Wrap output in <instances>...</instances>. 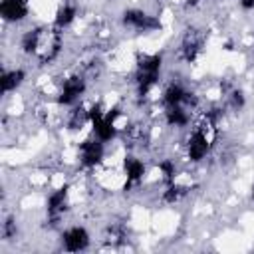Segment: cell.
<instances>
[{"label":"cell","mask_w":254,"mask_h":254,"mask_svg":"<svg viewBox=\"0 0 254 254\" xmlns=\"http://www.w3.org/2000/svg\"><path fill=\"white\" fill-rule=\"evenodd\" d=\"M20 50L24 56L36 58L40 65L54 64L64 50V30L52 26H32L20 36Z\"/></svg>","instance_id":"cell-1"},{"label":"cell","mask_w":254,"mask_h":254,"mask_svg":"<svg viewBox=\"0 0 254 254\" xmlns=\"http://www.w3.org/2000/svg\"><path fill=\"white\" fill-rule=\"evenodd\" d=\"M161 71H163V56L159 52L137 54L135 69H133V83H135V93L139 99H147L149 93L157 87L161 79Z\"/></svg>","instance_id":"cell-2"},{"label":"cell","mask_w":254,"mask_h":254,"mask_svg":"<svg viewBox=\"0 0 254 254\" xmlns=\"http://www.w3.org/2000/svg\"><path fill=\"white\" fill-rule=\"evenodd\" d=\"M119 117H121V109L119 107L105 109L99 103H95L93 107H89L91 135L101 139L103 143H111L119 135V127H117V119Z\"/></svg>","instance_id":"cell-3"},{"label":"cell","mask_w":254,"mask_h":254,"mask_svg":"<svg viewBox=\"0 0 254 254\" xmlns=\"http://www.w3.org/2000/svg\"><path fill=\"white\" fill-rule=\"evenodd\" d=\"M87 91V75L83 71H73L67 73L56 93V103L62 107H73L81 101V97Z\"/></svg>","instance_id":"cell-4"},{"label":"cell","mask_w":254,"mask_h":254,"mask_svg":"<svg viewBox=\"0 0 254 254\" xmlns=\"http://www.w3.org/2000/svg\"><path fill=\"white\" fill-rule=\"evenodd\" d=\"M121 26L135 34H151L163 28L159 16L143 10V8H125L121 14Z\"/></svg>","instance_id":"cell-5"},{"label":"cell","mask_w":254,"mask_h":254,"mask_svg":"<svg viewBox=\"0 0 254 254\" xmlns=\"http://www.w3.org/2000/svg\"><path fill=\"white\" fill-rule=\"evenodd\" d=\"M206 46V32L202 28H189L185 30L181 42H179V58L185 64H194Z\"/></svg>","instance_id":"cell-6"},{"label":"cell","mask_w":254,"mask_h":254,"mask_svg":"<svg viewBox=\"0 0 254 254\" xmlns=\"http://www.w3.org/2000/svg\"><path fill=\"white\" fill-rule=\"evenodd\" d=\"M161 103H163V107H190V109H196L198 97L187 85H183L181 81H171L163 89Z\"/></svg>","instance_id":"cell-7"},{"label":"cell","mask_w":254,"mask_h":254,"mask_svg":"<svg viewBox=\"0 0 254 254\" xmlns=\"http://www.w3.org/2000/svg\"><path fill=\"white\" fill-rule=\"evenodd\" d=\"M67 208H69V185L64 183L58 189H54L46 198V220L52 226H56L64 218Z\"/></svg>","instance_id":"cell-8"},{"label":"cell","mask_w":254,"mask_h":254,"mask_svg":"<svg viewBox=\"0 0 254 254\" xmlns=\"http://www.w3.org/2000/svg\"><path fill=\"white\" fill-rule=\"evenodd\" d=\"M105 145L101 139L97 137H87L77 145V161L83 169H95L103 163L105 159Z\"/></svg>","instance_id":"cell-9"},{"label":"cell","mask_w":254,"mask_h":254,"mask_svg":"<svg viewBox=\"0 0 254 254\" xmlns=\"http://www.w3.org/2000/svg\"><path fill=\"white\" fill-rule=\"evenodd\" d=\"M60 244L65 252H83L89 248L91 244V234L85 226L81 224H73L62 230L60 234Z\"/></svg>","instance_id":"cell-10"},{"label":"cell","mask_w":254,"mask_h":254,"mask_svg":"<svg viewBox=\"0 0 254 254\" xmlns=\"http://www.w3.org/2000/svg\"><path fill=\"white\" fill-rule=\"evenodd\" d=\"M145 173H147V167L145 163L137 157V155H125L123 159V175H125V183H123V190H133L137 189L143 179H145Z\"/></svg>","instance_id":"cell-11"},{"label":"cell","mask_w":254,"mask_h":254,"mask_svg":"<svg viewBox=\"0 0 254 254\" xmlns=\"http://www.w3.org/2000/svg\"><path fill=\"white\" fill-rule=\"evenodd\" d=\"M30 16V0H0V18L6 24H20Z\"/></svg>","instance_id":"cell-12"},{"label":"cell","mask_w":254,"mask_h":254,"mask_svg":"<svg viewBox=\"0 0 254 254\" xmlns=\"http://www.w3.org/2000/svg\"><path fill=\"white\" fill-rule=\"evenodd\" d=\"M28 73L24 67H4L2 73H0V89H2V95H10L14 91H18L24 81H26Z\"/></svg>","instance_id":"cell-13"},{"label":"cell","mask_w":254,"mask_h":254,"mask_svg":"<svg viewBox=\"0 0 254 254\" xmlns=\"http://www.w3.org/2000/svg\"><path fill=\"white\" fill-rule=\"evenodd\" d=\"M220 93H222V99H224V107H228L232 111H240L246 105L244 91L238 85L230 83V81H222L220 83Z\"/></svg>","instance_id":"cell-14"},{"label":"cell","mask_w":254,"mask_h":254,"mask_svg":"<svg viewBox=\"0 0 254 254\" xmlns=\"http://www.w3.org/2000/svg\"><path fill=\"white\" fill-rule=\"evenodd\" d=\"M77 14H79V8H77L75 2H71V0L62 2V4L58 6L56 14H54V22H52V24H54L56 28H60V30H65V28H69V26L77 20Z\"/></svg>","instance_id":"cell-15"},{"label":"cell","mask_w":254,"mask_h":254,"mask_svg":"<svg viewBox=\"0 0 254 254\" xmlns=\"http://www.w3.org/2000/svg\"><path fill=\"white\" fill-rule=\"evenodd\" d=\"M192 111L190 107H163V117L169 127L183 129L192 121Z\"/></svg>","instance_id":"cell-16"},{"label":"cell","mask_w":254,"mask_h":254,"mask_svg":"<svg viewBox=\"0 0 254 254\" xmlns=\"http://www.w3.org/2000/svg\"><path fill=\"white\" fill-rule=\"evenodd\" d=\"M87 123H89V107H83L81 103L69 107L67 117H65V129H67V131L77 133V131H81Z\"/></svg>","instance_id":"cell-17"},{"label":"cell","mask_w":254,"mask_h":254,"mask_svg":"<svg viewBox=\"0 0 254 254\" xmlns=\"http://www.w3.org/2000/svg\"><path fill=\"white\" fill-rule=\"evenodd\" d=\"M189 190H190L189 185H181V183L175 181V183L167 185V189L163 190V202H167V204H175V202L183 200V198L189 194Z\"/></svg>","instance_id":"cell-18"},{"label":"cell","mask_w":254,"mask_h":254,"mask_svg":"<svg viewBox=\"0 0 254 254\" xmlns=\"http://www.w3.org/2000/svg\"><path fill=\"white\" fill-rule=\"evenodd\" d=\"M159 173H161V179H163L165 187L171 185V183H175L177 181V165H175V161L173 159L159 161Z\"/></svg>","instance_id":"cell-19"},{"label":"cell","mask_w":254,"mask_h":254,"mask_svg":"<svg viewBox=\"0 0 254 254\" xmlns=\"http://www.w3.org/2000/svg\"><path fill=\"white\" fill-rule=\"evenodd\" d=\"M125 238H127V230L121 224H111L105 232V242L111 244V246H117V244L125 242Z\"/></svg>","instance_id":"cell-20"},{"label":"cell","mask_w":254,"mask_h":254,"mask_svg":"<svg viewBox=\"0 0 254 254\" xmlns=\"http://www.w3.org/2000/svg\"><path fill=\"white\" fill-rule=\"evenodd\" d=\"M0 234H2V240H14L18 236V224H16V218L14 216H6L4 218L2 228H0Z\"/></svg>","instance_id":"cell-21"},{"label":"cell","mask_w":254,"mask_h":254,"mask_svg":"<svg viewBox=\"0 0 254 254\" xmlns=\"http://www.w3.org/2000/svg\"><path fill=\"white\" fill-rule=\"evenodd\" d=\"M238 4H240L242 10H252L254 8V0H238Z\"/></svg>","instance_id":"cell-22"},{"label":"cell","mask_w":254,"mask_h":254,"mask_svg":"<svg viewBox=\"0 0 254 254\" xmlns=\"http://www.w3.org/2000/svg\"><path fill=\"white\" fill-rule=\"evenodd\" d=\"M200 2H204V0H187V4H189V6H198Z\"/></svg>","instance_id":"cell-23"}]
</instances>
